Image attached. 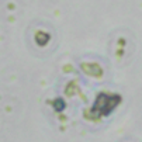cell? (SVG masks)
Here are the masks:
<instances>
[{
    "instance_id": "1",
    "label": "cell",
    "mask_w": 142,
    "mask_h": 142,
    "mask_svg": "<svg viewBox=\"0 0 142 142\" xmlns=\"http://www.w3.org/2000/svg\"><path fill=\"white\" fill-rule=\"evenodd\" d=\"M55 104H58V106H55V108H56V110H58V111H59V110H62V108H63V106H65V104H63V101H62V100H56V101H55Z\"/></svg>"
}]
</instances>
